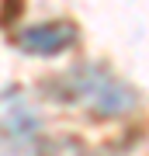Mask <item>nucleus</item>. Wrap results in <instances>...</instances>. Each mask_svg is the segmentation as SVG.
Wrapping results in <instances>:
<instances>
[{
    "mask_svg": "<svg viewBox=\"0 0 149 156\" xmlns=\"http://www.w3.org/2000/svg\"><path fill=\"white\" fill-rule=\"evenodd\" d=\"M49 90L55 101H66V104L80 108L87 115H97V118L128 115L139 101L125 80H118L111 69L94 66V62H80V66L59 73L55 80H49Z\"/></svg>",
    "mask_w": 149,
    "mask_h": 156,
    "instance_id": "obj_1",
    "label": "nucleus"
},
{
    "mask_svg": "<svg viewBox=\"0 0 149 156\" xmlns=\"http://www.w3.org/2000/svg\"><path fill=\"white\" fill-rule=\"evenodd\" d=\"M42 146V118L21 90H0V156H28Z\"/></svg>",
    "mask_w": 149,
    "mask_h": 156,
    "instance_id": "obj_2",
    "label": "nucleus"
},
{
    "mask_svg": "<svg viewBox=\"0 0 149 156\" xmlns=\"http://www.w3.org/2000/svg\"><path fill=\"white\" fill-rule=\"evenodd\" d=\"M76 42V28L69 21H42L17 31V45L31 56H59Z\"/></svg>",
    "mask_w": 149,
    "mask_h": 156,
    "instance_id": "obj_3",
    "label": "nucleus"
},
{
    "mask_svg": "<svg viewBox=\"0 0 149 156\" xmlns=\"http://www.w3.org/2000/svg\"><path fill=\"white\" fill-rule=\"evenodd\" d=\"M42 156H97L87 142L73 139V135H55V139H42L38 146Z\"/></svg>",
    "mask_w": 149,
    "mask_h": 156,
    "instance_id": "obj_4",
    "label": "nucleus"
}]
</instances>
